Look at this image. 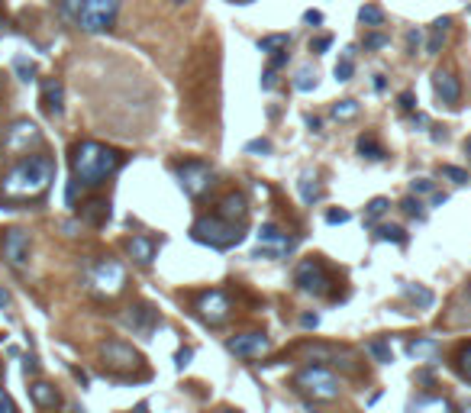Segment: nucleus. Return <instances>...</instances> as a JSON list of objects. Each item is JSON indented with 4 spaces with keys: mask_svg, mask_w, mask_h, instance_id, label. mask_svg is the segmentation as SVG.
Masks as SVG:
<instances>
[{
    "mask_svg": "<svg viewBox=\"0 0 471 413\" xmlns=\"http://www.w3.org/2000/svg\"><path fill=\"white\" fill-rule=\"evenodd\" d=\"M55 181V161L49 155H26L13 165L3 181H0V191L7 201H36L43 197Z\"/></svg>",
    "mask_w": 471,
    "mask_h": 413,
    "instance_id": "f257e3e1",
    "label": "nucleus"
},
{
    "mask_svg": "<svg viewBox=\"0 0 471 413\" xmlns=\"http://www.w3.org/2000/svg\"><path fill=\"white\" fill-rule=\"evenodd\" d=\"M119 165H123V155H119L117 148L94 142V139H84V142H78L71 148V171H75V181L84 184V188L104 184Z\"/></svg>",
    "mask_w": 471,
    "mask_h": 413,
    "instance_id": "f03ea898",
    "label": "nucleus"
},
{
    "mask_svg": "<svg viewBox=\"0 0 471 413\" xmlns=\"http://www.w3.org/2000/svg\"><path fill=\"white\" fill-rule=\"evenodd\" d=\"M191 236L197 239V243H204V245H210V249H233V245H239L242 243V226L239 223H226V220H220V216H204V220H197L191 226Z\"/></svg>",
    "mask_w": 471,
    "mask_h": 413,
    "instance_id": "7ed1b4c3",
    "label": "nucleus"
},
{
    "mask_svg": "<svg viewBox=\"0 0 471 413\" xmlns=\"http://www.w3.org/2000/svg\"><path fill=\"white\" fill-rule=\"evenodd\" d=\"M294 388L310 401H336L339 397V378L323 365H310L294 375Z\"/></svg>",
    "mask_w": 471,
    "mask_h": 413,
    "instance_id": "20e7f679",
    "label": "nucleus"
},
{
    "mask_svg": "<svg viewBox=\"0 0 471 413\" xmlns=\"http://www.w3.org/2000/svg\"><path fill=\"white\" fill-rule=\"evenodd\" d=\"M117 13H119V0H84V7L78 13V26L81 32H107L113 23H117Z\"/></svg>",
    "mask_w": 471,
    "mask_h": 413,
    "instance_id": "39448f33",
    "label": "nucleus"
},
{
    "mask_svg": "<svg viewBox=\"0 0 471 413\" xmlns=\"http://www.w3.org/2000/svg\"><path fill=\"white\" fill-rule=\"evenodd\" d=\"M174 178L181 184V191L187 197H204L210 188H214V168L200 159H187L174 168Z\"/></svg>",
    "mask_w": 471,
    "mask_h": 413,
    "instance_id": "423d86ee",
    "label": "nucleus"
},
{
    "mask_svg": "<svg viewBox=\"0 0 471 413\" xmlns=\"http://www.w3.org/2000/svg\"><path fill=\"white\" fill-rule=\"evenodd\" d=\"M294 284L303 291V294H313V297H326L332 287V275L326 271L320 258H307L300 262L297 271H294Z\"/></svg>",
    "mask_w": 471,
    "mask_h": 413,
    "instance_id": "0eeeda50",
    "label": "nucleus"
},
{
    "mask_svg": "<svg viewBox=\"0 0 471 413\" xmlns=\"http://www.w3.org/2000/svg\"><path fill=\"white\" fill-rule=\"evenodd\" d=\"M43 146V133H39V126L36 123H30V120H16V123H10L7 126V133H3V148L10 152V155H30L32 148Z\"/></svg>",
    "mask_w": 471,
    "mask_h": 413,
    "instance_id": "6e6552de",
    "label": "nucleus"
},
{
    "mask_svg": "<svg viewBox=\"0 0 471 413\" xmlns=\"http://www.w3.org/2000/svg\"><path fill=\"white\" fill-rule=\"evenodd\" d=\"M126 284V268L119 265L117 258H104V262H97L94 275H91V287H94L97 294L104 297H117Z\"/></svg>",
    "mask_w": 471,
    "mask_h": 413,
    "instance_id": "1a4fd4ad",
    "label": "nucleus"
},
{
    "mask_svg": "<svg viewBox=\"0 0 471 413\" xmlns=\"http://www.w3.org/2000/svg\"><path fill=\"white\" fill-rule=\"evenodd\" d=\"M194 310H197V317L204 320V323H210V326H220L226 317H229V297H226V291H220V287H214V291H204V294L197 297V304H194Z\"/></svg>",
    "mask_w": 471,
    "mask_h": 413,
    "instance_id": "9d476101",
    "label": "nucleus"
},
{
    "mask_svg": "<svg viewBox=\"0 0 471 413\" xmlns=\"http://www.w3.org/2000/svg\"><path fill=\"white\" fill-rule=\"evenodd\" d=\"M255 239H258L255 258H262V255H288L290 249H294V239H290L288 233H281L275 223H265L255 233Z\"/></svg>",
    "mask_w": 471,
    "mask_h": 413,
    "instance_id": "9b49d317",
    "label": "nucleus"
},
{
    "mask_svg": "<svg viewBox=\"0 0 471 413\" xmlns=\"http://www.w3.org/2000/svg\"><path fill=\"white\" fill-rule=\"evenodd\" d=\"M0 249H3V258L13 268H26V262H30V233L26 230H7L3 239H0Z\"/></svg>",
    "mask_w": 471,
    "mask_h": 413,
    "instance_id": "f8f14e48",
    "label": "nucleus"
},
{
    "mask_svg": "<svg viewBox=\"0 0 471 413\" xmlns=\"http://www.w3.org/2000/svg\"><path fill=\"white\" fill-rule=\"evenodd\" d=\"M226 349L242 355V359H262L271 349V342H268L265 333H242V336H233V339L226 342Z\"/></svg>",
    "mask_w": 471,
    "mask_h": 413,
    "instance_id": "ddd939ff",
    "label": "nucleus"
},
{
    "mask_svg": "<svg viewBox=\"0 0 471 413\" xmlns=\"http://www.w3.org/2000/svg\"><path fill=\"white\" fill-rule=\"evenodd\" d=\"M100 355H104V365H110V368H136V365H139V352L119 339L104 342V346H100Z\"/></svg>",
    "mask_w": 471,
    "mask_h": 413,
    "instance_id": "4468645a",
    "label": "nucleus"
},
{
    "mask_svg": "<svg viewBox=\"0 0 471 413\" xmlns=\"http://www.w3.org/2000/svg\"><path fill=\"white\" fill-rule=\"evenodd\" d=\"M216 216L220 220H226V223H246V216H249V201H246V194H239V191H233V194H226L223 201H220V207H216Z\"/></svg>",
    "mask_w": 471,
    "mask_h": 413,
    "instance_id": "2eb2a0df",
    "label": "nucleus"
},
{
    "mask_svg": "<svg viewBox=\"0 0 471 413\" xmlns=\"http://www.w3.org/2000/svg\"><path fill=\"white\" fill-rule=\"evenodd\" d=\"M433 87H436V97H439L446 107H459L461 100V85H459V78L452 71H436L433 74Z\"/></svg>",
    "mask_w": 471,
    "mask_h": 413,
    "instance_id": "dca6fc26",
    "label": "nucleus"
},
{
    "mask_svg": "<svg viewBox=\"0 0 471 413\" xmlns=\"http://www.w3.org/2000/svg\"><path fill=\"white\" fill-rule=\"evenodd\" d=\"M43 110L49 117H62L65 113V87L58 78H45L43 81Z\"/></svg>",
    "mask_w": 471,
    "mask_h": 413,
    "instance_id": "f3484780",
    "label": "nucleus"
},
{
    "mask_svg": "<svg viewBox=\"0 0 471 413\" xmlns=\"http://www.w3.org/2000/svg\"><path fill=\"white\" fill-rule=\"evenodd\" d=\"M126 252L139 262V265H152V258H155V243H152L149 236H133L126 239Z\"/></svg>",
    "mask_w": 471,
    "mask_h": 413,
    "instance_id": "a211bd4d",
    "label": "nucleus"
},
{
    "mask_svg": "<svg viewBox=\"0 0 471 413\" xmlns=\"http://www.w3.org/2000/svg\"><path fill=\"white\" fill-rule=\"evenodd\" d=\"M30 397H32V403L43 407V410H49V407H55V403L62 401L58 391H55V384H49V381H32L30 384Z\"/></svg>",
    "mask_w": 471,
    "mask_h": 413,
    "instance_id": "6ab92c4d",
    "label": "nucleus"
},
{
    "mask_svg": "<svg viewBox=\"0 0 471 413\" xmlns=\"http://www.w3.org/2000/svg\"><path fill=\"white\" fill-rule=\"evenodd\" d=\"M452 403L446 401V397H417V401L410 403V413H449Z\"/></svg>",
    "mask_w": 471,
    "mask_h": 413,
    "instance_id": "aec40b11",
    "label": "nucleus"
},
{
    "mask_svg": "<svg viewBox=\"0 0 471 413\" xmlns=\"http://www.w3.org/2000/svg\"><path fill=\"white\" fill-rule=\"evenodd\" d=\"M436 352H439V342L436 339H417L407 346V355L413 361H433L436 359Z\"/></svg>",
    "mask_w": 471,
    "mask_h": 413,
    "instance_id": "412c9836",
    "label": "nucleus"
},
{
    "mask_svg": "<svg viewBox=\"0 0 471 413\" xmlns=\"http://www.w3.org/2000/svg\"><path fill=\"white\" fill-rule=\"evenodd\" d=\"M449 26H452L449 16H442V20L433 23V32H429V43H426V55H439L442 43H446V36H449Z\"/></svg>",
    "mask_w": 471,
    "mask_h": 413,
    "instance_id": "4be33fe9",
    "label": "nucleus"
},
{
    "mask_svg": "<svg viewBox=\"0 0 471 413\" xmlns=\"http://www.w3.org/2000/svg\"><path fill=\"white\" fill-rule=\"evenodd\" d=\"M290 45V36L288 32H271V36H262L258 39V49H262V55H278L284 52Z\"/></svg>",
    "mask_w": 471,
    "mask_h": 413,
    "instance_id": "5701e85b",
    "label": "nucleus"
},
{
    "mask_svg": "<svg viewBox=\"0 0 471 413\" xmlns=\"http://www.w3.org/2000/svg\"><path fill=\"white\" fill-rule=\"evenodd\" d=\"M126 323L133 329H139V333H146V329L155 323V310L152 307H146V304H139V307H133V313L126 317Z\"/></svg>",
    "mask_w": 471,
    "mask_h": 413,
    "instance_id": "b1692460",
    "label": "nucleus"
},
{
    "mask_svg": "<svg viewBox=\"0 0 471 413\" xmlns=\"http://www.w3.org/2000/svg\"><path fill=\"white\" fill-rule=\"evenodd\" d=\"M358 152H362L365 159H371V161H381V159H384V146H381V142H378L371 133L358 136Z\"/></svg>",
    "mask_w": 471,
    "mask_h": 413,
    "instance_id": "393cba45",
    "label": "nucleus"
},
{
    "mask_svg": "<svg viewBox=\"0 0 471 413\" xmlns=\"http://www.w3.org/2000/svg\"><path fill=\"white\" fill-rule=\"evenodd\" d=\"M297 188H300V201L303 203H317L323 197V188H320V181L310 178V175H303V178L297 181Z\"/></svg>",
    "mask_w": 471,
    "mask_h": 413,
    "instance_id": "a878e982",
    "label": "nucleus"
},
{
    "mask_svg": "<svg viewBox=\"0 0 471 413\" xmlns=\"http://www.w3.org/2000/svg\"><path fill=\"white\" fill-rule=\"evenodd\" d=\"M332 74H336V81H352L355 74V49H345L343 58L336 62V68H332Z\"/></svg>",
    "mask_w": 471,
    "mask_h": 413,
    "instance_id": "bb28decb",
    "label": "nucleus"
},
{
    "mask_svg": "<svg viewBox=\"0 0 471 413\" xmlns=\"http://www.w3.org/2000/svg\"><path fill=\"white\" fill-rule=\"evenodd\" d=\"M400 291H404V294L410 297V300H413V304H417V307H433V300H436V297H433V291H429V287H423V284H404L400 287Z\"/></svg>",
    "mask_w": 471,
    "mask_h": 413,
    "instance_id": "cd10ccee",
    "label": "nucleus"
},
{
    "mask_svg": "<svg viewBox=\"0 0 471 413\" xmlns=\"http://www.w3.org/2000/svg\"><path fill=\"white\" fill-rule=\"evenodd\" d=\"M365 349H368V355H375V361H381V365H391V361H394V352H391V342H384V339L368 342Z\"/></svg>",
    "mask_w": 471,
    "mask_h": 413,
    "instance_id": "c85d7f7f",
    "label": "nucleus"
},
{
    "mask_svg": "<svg viewBox=\"0 0 471 413\" xmlns=\"http://www.w3.org/2000/svg\"><path fill=\"white\" fill-rule=\"evenodd\" d=\"M358 20L365 26H384V10L378 7V3H365L362 10H358Z\"/></svg>",
    "mask_w": 471,
    "mask_h": 413,
    "instance_id": "c756f323",
    "label": "nucleus"
},
{
    "mask_svg": "<svg viewBox=\"0 0 471 413\" xmlns=\"http://www.w3.org/2000/svg\"><path fill=\"white\" fill-rule=\"evenodd\" d=\"M355 117H358V104H355V100H339V104H332V120L345 123V120H355Z\"/></svg>",
    "mask_w": 471,
    "mask_h": 413,
    "instance_id": "7c9ffc66",
    "label": "nucleus"
},
{
    "mask_svg": "<svg viewBox=\"0 0 471 413\" xmlns=\"http://www.w3.org/2000/svg\"><path fill=\"white\" fill-rule=\"evenodd\" d=\"M84 216L91 223H107V216H110V203L107 201H94V203H87V210H84Z\"/></svg>",
    "mask_w": 471,
    "mask_h": 413,
    "instance_id": "2f4dec72",
    "label": "nucleus"
},
{
    "mask_svg": "<svg viewBox=\"0 0 471 413\" xmlns=\"http://www.w3.org/2000/svg\"><path fill=\"white\" fill-rule=\"evenodd\" d=\"M294 87H297V91H303V94L317 87V71H313L310 65H303V68L297 71V78H294Z\"/></svg>",
    "mask_w": 471,
    "mask_h": 413,
    "instance_id": "473e14b6",
    "label": "nucleus"
},
{
    "mask_svg": "<svg viewBox=\"0 0 471 413\" xmlns=\"http://www.w3.org/2000/svg\"><path fill=\"white\" fill-rule=\"evenodd\" d=\"M13 71H16L20 81H32V78H36V65H32L26 55H16V58H13Z\"/></svg>",
    "mask_w": 471,
    "mask_h": 413,
    "instance_id": "72a5a7b5",
    "label": "nucleus"
},
{
    "mask_svg": "<svg viewBox=\"0 0 471 413\" xmlns=\"http://www.w3.org/2000/svg\"><path fill=\"white\" fill-rule=\"evenodd\" d=\"M378 239L384 243H397V245H407V233L400 226H378Z\"/></svg>",
    "mask_w": 471,
    "mask_h": 413,
    "instance_id": "f704fd0d",
    "label": "nucleus"
},
{
    "mask_svg": "<svg viewBox=\"0 0 471 413\" xmlns=\"http://www.w3.org/2000/svg\"><path fill=\"white\" fill-rule=\"evenodd\" d=\"M459 371H461V378L471 384V342H465L459 349Z\"/></svg>",
    "mask_w": 471,
    "mask_h": 413,
    "instance_id": "c9c22d12",
    "label": "nucleus"
},
{
    "mask_svg": "<svg viewBox=\"0 0 471 413\" xmlns=\"http://www.w3.org/2000/svg\"><path fill=\"white\" fill-rule=\"evenodd\" d=\"M387 207H391V203H387L384 197H375V201L368 203V210H365V220H368V223H375L378 216H381V213L387 210Z\"/></svg>",
    "mask_w": 471,
    "mask_h": 413,
    "instance_id": "e433bc0d",
    "label": "nucleus"
},
{
    "mask_svg": "<svg viewBox=\"0 0 471 413\" xmlns=\"http://www.w3.org/2000/svg\"><path fill=\"white\" fill-rule=\"evenodd\" d=\"M400 210L410 213V216H417V220H426V210H423V203H420V197H407V201L400 203Z\"/></svg>",
    "mask_w": 471,
    "mask_h": 413,
    "instance_id": "4c0bfd02",
    "label": "nucleus"
},
{
    "mask_svg": "<svg viewBox=\"0 0 471 413\" xmlns=\"http://www.w3.org/2000/svg\"><path fill=\"white\" fill-rule=\"evenodd\" d=\"M410 194H413V197H420V194H436V188H433L429 178H413L410 181Z\"/></svg>",
    "mask_w": 471,
    "mask_h": 413,
    "instance_id": "58836bf2",
    "label": "nucleus"
},
{
    "mask_svg": "<svg viewBox=\"0 0 471 413\" xmlns=\"http://www.w3.org/2000/svg\"><path fill=\"white\" fill-rule=\"evenodd\" d=\"M246 152L249 155H268V152H271V142H268V139H252V142H246Z\"/></svg>",
    "mask_w": 471,
    "mask_h": 413,
    "instance_id": "ea45409f",
    "label": "nucleus"
},
{
    "mask_svg": "<svg viewBox=\"0 0 471 413\" xmlns=\"http://www.w3.org/2000/svg\"><path fill=\"white\" fill-rule=\"evenodd\" d=\"M442 175H446V178H452L455 184H465V181H468V171L455 168V165H442Z\"/></svg>",
    "mask_w": 471,
    "mask_h": 413,
    "instance_id": "a19ab883",
    "label": "nucleus"
},
{
    "mask_svg": "<svg viewBox=\"0 0 471 413\" xmlns=\"http://www.w3.org/2000/svg\"><path fill=\"white\" fill-rule=\"evenodd\" d=\"M81 7H84V0H62L65 16H71V20H78V13H81Z\"/></svg>",
    "mask_w": 471,
    "mask_h": 413,
    "instance_id": "79ce46f5",
    "label": "nucleus"
},
{
    "mask_svg": "<svg viewBox=\"0 0 471 413\" xmlns=\"http://www.w3.org/2000/svg\"><path fill=\"white\" fill-rule=\"evenodd\" d=\"M387 45V36H381V32H371V36H365V49L371 52V49H384Z\"/></svg>",
    "mask_w": 471,
    "mask_h": 413,
    "instance_id": "37998d69",
    "label": "nucleus"
},
{
    "mask_svg": "<svg viewBox=\"0 0 471 413\" xmlns=\"http://www.w3.org/2000/svg\"><path fill=\"white\" fill-rule=\"evenodd\" d=\"M330 45H332V36H317V39H313V43H310V52L323 55V52H326V49H330Z\"/></svg>",
    "mask_w": 471,
    "mask_h": 413,
    "instance_id": "c03bdc74",
    "label": "nucleus"
},
{
    "mask_svg": "<svg viewBox=\"0 0 471 413\" xmlns=\"http://www.w3.org/2000/svg\"><path fill=\"white\" fill-rule=\"evenodd\" d=\"M420 43H423V32H420V30H410V32H407V52H410V55H417Z\"/></svg>",
    "mask_w": 471,
    "mask_h": 413,
    "instance_id": "a18cd8bd",
    "label": "nucleus"
},
{
    "mask_svg": "<svg viewBox=\"0 0 471 413\" xmlns=\"http://www.w3.org/2000/svg\"><path fill=\"white\" fill-rule=\"evenodd\" d=\"M349 220H352L349 210H330L326 213V223H330V226H339V223H349Z\"/></svg>",
    "mask_w": 471,
    "mask_h": 413,
    "instance_id": "49530a36",
    "label": "nucleus"
},
{
    "mask_svg": "<svg viewBox=\"0 0 471 413\" xmlns=\"http://www.w3.org/2000/svg\"><path fill=\"white\" fill-rule=\"evenodd\" d=\"M397 104H400V110H413V107H417V94H413V91H404V94L397 97Z\"/></svg>",
    "mask_w": 471,
    "mask_h": 413,
    "instance_id": "de8ad7c7",
    "label": "nucleus"
},
{
    "mask_svg": "<svg viewBox=\"0 0 471 413\" xmlns=\"http://www.w3.org/2000/svg\"><path fill=\"white\" fill-rule=\"evenodd\" d=\"M0 413H16V407H13V401H10V394L0 388Z\"/></svg>",
    "mask_w": 471,
    "mask_h": 413,
    "instance_id": "09e8293b",
    "label": "nucleus"
},
{
    "mask_svg": "<svg viewBox=\"0 0 471 413\" xmlns=\"http://www.w3.org/2000/svg\"><path fill=\"white\" fill-rule=\"evenodd\" d=\"M300 326H303V329H317V326H320V317H317V313H303V317H300Z\"/></svg>",
    "mask_w": 471,
    "mask_h": 413,
    "instance_id": "8fccbe9b",
    "label": "nucleus"
},
{
    "mask_svg": "<svg viewBox=\"0 0 471 413\" xmlns=\"http://www.w3.org/2000/svg\"><path fill=\"white\" fill-rule=\"evenodd\" d=\"M303 23H310V26H320V23H323V13L320 10H307V13H303Z\"/></svg>",
    "mask_w": 471,
    "mask_h": 413,
    "instance_id": "3c124183",
    "label": "nucleus"
},
{
    "mask_svg": "<svg viewBox=\"0 0 471 413\" xmlns=\"http://www.w3.org/2000/svg\"><path fill=\"white\" fill-rule=\"evenodd\" d=\"M191 355H194L191 349H181V352H178V368H184V365L191 361Z\"/></svg>",
    "mask_w": 471,
    "mask_h": 413,
    "instance_id": "603ef678",
    "label": "nucleus"
},
{
    "mask_svg": "<svg viewBox=\"0 0 471 413\" xmlns=\"http://www.w3.org/2000/svg\"><path fill=\"white\" fill-rule=\"evenodd\" d=\"M65 197H68V203H75V197H78V181H71V184H68V194H65Z\"/></svg>",
    "mask_w": 471,
    "mask_h": 413,
    "instance_id": "864d4df0",
    "label": "nucleus"
},
{
    "mask_svg": "<svg viewBox=\"0 0 471 413\" xmlns=\"http://www.w3.org/2000/svg\"><path fill=\"white\" fill-rule=\"evenodd\" d=\"M36 371H39V361L30 355V359H26V375H36Z\"/></svg>",
    "mask_w": 471,
    "mask_h": 413,
    "instance_id": "5fc2aeb1",
    "label": "nucleus"
},
{
    "mask_svg": "<svg viewBox=\"0 0 471 413\" xmlns=\"http://www.w3.org/2000/svg\"><path fill=\"white\" fill-rule=\"evenodd\" d=\"M410 123H413V129H417V126H426V123H429V120H426V117H423V113H417V117H413V120H410Z\"/></svg>",
    "mask_w": 471,
    "mask_h": 413,
    "instance_id": "6e6d98bb",
    "label": "nucleus"
},
{
    "mask_svg": "<svg viewBox=\"0 0 471 413\" xmlns=\"http://www.w3.org/2000/svg\"><path fill=\"white\" fill-rule=\"evenodd\" d=\"M0 307H10V294H7L3 287H0Z\"/></svg>",
    "mask_w": 471,
    "mask_h": 413,
    "instance_id": "4d7b16f0",
    "label": "nucleus"
},
{
    "mask_svg": "<svg viewBox=\"0 0 471 413\" xmlns=\"http://www.w3.org/2000/svg\"><path fill=\"white\" fill-rule=\"evenodd\" d=\"M449 201V197H446V194H433V203H436V207H442V203Z\"/></svg>",
    "mask_w": 471,
    "mask_h": 413,
    "instance_id": "13d9d810",
    "label": "nucleus"
},
{
    "mask_svg": "<svg viewBox=\"0 0 471 413\" xmlns=\"http://www.w3.org/2000/svg\"><path fill=\"white\" fill-rule=\"evenodd\" d=\"M465 152H468V161H471V136H468V142H465Z\"/></svg>",
    "mask_w": 471,
    "mask_h": 413,
    "instance_id": "bf43d9fd",
    "label": "nucleus"
},
{
    "mask_svg": "<svg viewBox=\"0 0 471 413\" xmlns=\"http://www.w3.org/2000/svg\"><path fill=\"white\" fill-rule=\"evenodd\" d=\"M229 3H242L246 7V3H255V0H229Z\"/></svg>",
    "mask_w": 471,
    "mask_h": 413,
    "instance_id": "052dcab7",
    "label": "nucleus"
},
{
    "mask_svg": "<svg viewBox=\"0 0 471 413\" xmlns=\"http://www.w3.org/2000/svg\"><path fill=\"white\" fill-rule=\"evenodd\" d=\"M461 413H471V401H468V403H465V407H461Z\"/></svg>",
    "mask_w": 471,
    "mask_h": 413,
    "instance_id": "680f3d73",
    "label": "nucleus"
},
{
    "mask_svg": "<svg viewBox=\"0 0 471 413\" xmlns=\"http://www.w3.org/2000/svg\"><path fill=\"white\" fill-rule=\"evenodd\" d=\"M220 413H239V410H220Z\"/></svg>",
    "mask_w": 471,
    "mask_h": 413,
    "instance_id": "e2e57ef3",
    "label": "nucleus"
},
{
    "mask_svg": "<svg viewBox=\"0 0 471 413\" xmlns=\"http://www.w3.org/2000/svg\"><path fill=\"white\" fill-rule=\"evenodd\" d=\"M0 36H3V23H0Z\"/></svg>",
    "mask_w": 471,
    "mask_h": 413,
    "instance_id": "0e129e2a",
    "label": "nucleus"
}]
</instances>
